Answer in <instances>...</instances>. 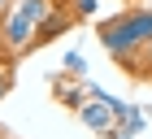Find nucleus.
<instances>
[{
	"instance_id": "obj_1",
	"label": "nucleus",
	"mask_w": 152,
	"mask_h": 139,
	"mask_svg": "<svg viewBox=\"0 0 152 139\" xmlns=\"http://www.w3.org/2000/svg\"><path fill=\"white\" fill-rule=\"evenodd\" d=\"M148 39H152V9H126L117 18H109V22H100V44L113 61L130 65Z\"/></svg>"
},
{
	"instance_id": "obj_2",
	"label": "nucleus",
	"mask_w": 152,
	"mask_h": 139,
	"mask_svg": "<svg viewBox=\"0 0 152 139\" xmlns=\"http://www.w3.org/2000/svg\"><path fill=\"white\" fill-rule=\"evenodd\" d=\"M57 13L52 0H18L13 13L4 18V48H9V57L26 52V48L35 44V35L44 31V22Z\"/></svg>"
},
{
	"instance_id": "obj_3",
	"label": "nucleus",
	"mask_w": 152,
	"mask_h": 139,
	"mask_svg": "<svg viewBox=\"0 0 152 139\" xmlns=\"http://www.w3.org/2000/svg\"><path fill=\"white\" fill-rule=\"evenodd\" d=\"M117 104H122V100L104 96L100 87H87V96H83V104H78L83 126L96 130V135H113V130H117Z\"/></svg>"
},
{
	"instance_id": "obj_4",
	"label": "nucleus",
	"mask_w": 152,
	"mask_h": 139,
	"mask_svg": "<svg viewBox=\"0 0 152 139\" xmlns=\"http://www.w3.org/2000/svg\"><path fill=\"white\" fill-rule=\"evenodd\" d=\"M117 122H122V126H117L109 139H135V135L143 130V113L130 109V104H117Z\"/></svg>"
},
{
	"instance_id": "obj_5",
	"label": "nucleus",
	"mask_w": 152,
	"mask_h": 139,
	"mask_svg": "<svg viewBox=\"0 0 152 139\" xmlns=\"http://www.w3.org/2000/svg\"><path fill=\"white\" fill-rule=\"evenodd\" d=\"M65 70H70V74H87V61H83V52H65Z\"/></svg>"
},
{
	"instance_id": "obj_6",
	"label": "nucleus",
	"mask_w": 152,
	"mask_h": 139,
	"mask_svg": "<svg viewBox=\"0 0 152 139\" xmlns=\"http://www.w3.org/2000/svg\"><path fill=\"white\" fill-rule=\"evenodd\" d=\"M135 61H143V74H152V39L139 48V57H135Z\"/></svg>"
},
{
	"instance_id": "obj_7",
	"label": "nucleus",
	"mask_w": 152,
	"mask_h": 139,
	"mask_svg": "<svg viewBox=\"0 0 152 139\" xmlns=\"http://www.w3.org/2000/svg\"><path fill=\"white\" fill-rule=\"evenodd\" d=\"M96 4H100V0H74V13L87 18V13H96Z\"/></svg>"
},
{
	"instance_id": "obj_8",
	"label": "nucleus",
	"mask_w": 152,
	"mask_h": 139,
	"mask_svg": "<svg viewBox=\"0 0 152 139\" xmlns=\"http://www.w3.org/2000/svg\"><path fill=\"white\" fill-rule=\"evenodd\" d=\"M4 91H9V74L0 70V100H4Z\"/></svg>"
},
{
	"instance_id": "obj_9",
	"label": "nucleus",
	"mask_w": 152,
	"mask_h": 139,
	"mask_svg": "<svg viewBox=\"0 0 152 139\" xmlns=\"http://www.w3.org/2000/svg\"><path fill=\"white\" fill-rule=\"evenodd\" d=\"M0 57H9V48H4V26H0Z\"/></svg>"
},
{
	"instance_id": "obj_10",
	"label": "nucleus",
	"mask_w": 152,
	"mask_h": 139,
	"mask_svg": "<svg viewBox=\"0 0 152 139\" xmlns=\"http://www.w3.org/2000/svg\"><path fill=\"white\" fill-rule=\"evenodd\" d=\"M0 9H4V0H0Z\"/></svg>"
}]
</instances>
